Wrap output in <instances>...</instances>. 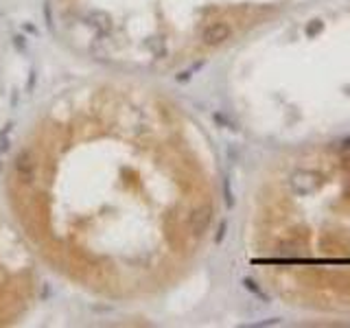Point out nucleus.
Masks as SVG:
<instances>
[{
    "mask_svg": "<svg viewBox=\"0 0 350 328\" xmlns=\"http://www.w3.org/2000/svg\"><path fill=\"white\" fill-rule=\"evenodd\" d=\"M147 107L98 79L51 96L31 118L5 171L11 219L53 271L92 295L138 287L151 245L138 212Z\"/></svg>",
    "mask_w": 350,
    "mask_h": 328,
    "instance_id": "obj_1",
    "label": "nucleus"
},
{
    "mask_svg": "<svg viewBox=\"0 0 350 328\" xmlns=\"http://www.w3.org/2000/svg\"><path fill=\"white\" fill-rule=\"evenodd\" d=\"M39 295L37 256L16 221L0 210V326L16 324Z\"/></svg>",
    "mask_w": 350,
    "mask_h": 328,
    "instance_id": "obj_2",
    "label": "nucleus"
},
{
    "mask_svg": "<svg viewBox=\"0 0 350 328\" xmlns=\"http://www.w3.org/2000/svg\"><path fill=\"white\" fill-rule=\"evenodd\" d=\"M230 26L226 22H210L204 26L202 35H199V42L204 46H221L226 39L230 37Z\"/></svg>",
    "mask_w": 350,
    "mask_h": 328,
    "instance_id": "obj_3",
    "label": "nucleus"
},
{
    "mask_svg": "<svg viewBox=\"0 0 350 328\" xmlns=\"http://www.w3.org/2000/svg\"><path fill=\"white\" fill-rule=\"evenodd\" d=\"M320 186V177L313 171H295L291 175V188L298 195H309Z\"/></svg>",
    "mask_w": 350,
    "mask_h": 328,
    "instance_id": "obj_4",
    "label": "nucleus"
},
{
    "mask_svg": "<svg viewBox=\"0 0 350 328\" xmlns=\"http://www.w3.org/2000/svg\"><path fill=\"white\" fill-rule=\"evenodd\" d=\"M243 285H245V287H247V289H249V291H252V293H256V295H261V298H263V300H265V302H267V295H265V293H263V291H261V289H259V285H256V282H254V280H249V278H245V280H243Z\"/></svg>",
    "mask_w": 350,
    "mask_h": 328,
    "instance_id": "obj_5",
    "label": "nucleus"
}]
</instances>
